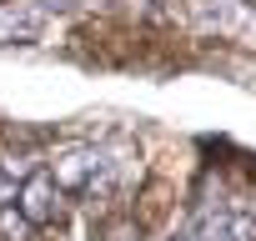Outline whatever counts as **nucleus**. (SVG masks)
<instances>
[{"label":"nucleus","mask_w":256,"mask_h":241,"mask_svg":"<svg viewBox=\"0 0 256 241\" xmlns=\"http://www.w3.org/2000/svg\"><path fill=\"white\" fill-rule=\"evenodd\" d=\"M0 236H6V241H30V221L16 206H0Z\"/></svg>","instance_id":"20e7f679"},{"label":"nucleus","mask_w":256,"mask_h":241,"mask_svg":"<svg viewBox=\"0 0 256 241\" xmlns=\"http://www.w3.org/2000/svg\"><path fill=\"white\" fill-rule=\"evenodd\" d=\"M40 30V10H6L0 16V40H30Z\"/></svg>","instance_id":"7ed1b4c3"},{"label":"nucleus","mask_w":256,"mask_h":241,"mask_svg":"<svg viewBox=\"0 0 256 241\" xmlns=\"http://www.w3.org/2000/svg\"><path fill=\"white\" fill-rule=\"evenodd\" d=\"M0 171H6L10 181H26V176L36 171V156H26V151H6V156H0Z\"/></svg>","instance_id":"39448f33"},{"label":"nucleus","mask_w":256,"mask_h":241,"mask_svg":"<svg viewBox=\"0 0 256 241\" xmlns=\"http://www.w3.org/2000/svg\"><path fill=\"white\" fill-rule=\"evenodd\" d=\"M166 241H191V231H176V236H166Z\"/></svg>","instance_id":"423d86ee"},{"label":"nucleus","mask_w":256,"mask_h":241,"mask_svg":"<svg viewBox=\"0 0 256 241\" xmlns=\"http://www.w3.org/2000/svg\"><path fill=\"white\" fill-rule=\"evenodd\" d=\"M191 241H231V236H226V211H221L216 201H201L196 226H191Z\"/></svg>","instance_id":"f03ea898"},{"label":"nucleus","mask_w":256,"mask_h":241,"mask_svg":"<svg viewBox=\"0 0 256 241\" xmlns=\"http://www.w3.org/2000/svg\"><path fill=\"white\" fill-rule=\"evenodd\" d=\"M16 201H20L16 211H20L30 226H50V221L60 216V186H56V176H50V171H30Z\"/></svg>","instance_id":"f257e3e1"}]
</instances>
